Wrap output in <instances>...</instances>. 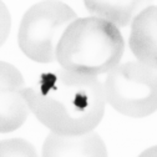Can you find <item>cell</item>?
<instances>
[{"label":"cell","mask_w":157,"mask_h":157,"mask_svg":"<svg viewBox=\"0 0 157 157\" xmlns=\"http://www.w3.org/2000/svg\"><path fill=\"white\" fill-rule=\"evenodd\" d=\"M30 111L45 127L59 133L92 131L102 120L106 96L95 75L60 69L44 74L25 89Z\"/></svg>","instance_id":"6da1fadb"},{"label":"cell","mask_w":157,"mask_h":157,"mask_svg":"<svg viewBox=\"0 0 157 157\" xmlns=\"http://www.w3.org/2000/svg\"><path fill=\"white\" fill-rule=\"evenodd\" d=\"M124 51L119 26L92 15L69 25L57 48V63L64 69L97 76L120 64Z\"/></svg>","instance_id":"7a4b0ae2"},{"label":"cell","mask_w":157,"mask_h":157,"mask_svg":"<svg viewBox=\"0 0 157 157\" xmlns=\"http://www.w3.org/2000/svg\"><path fill=\"white\" fill-rule=\"evenodd\" d=\"M76 13L57 0H45L33 5L23 16L17 41L30 60L50 64L57 61V48Z\"/></svg>","instance_id":"3957f363"},{"label":"cell","mask_w":157,"mask_h":157,"mask_svg":"<svg viewBox=\"0 0 157 157\" xmlns=\"http://www.w3.org/2000/svg\"><path fill=\"white\" fill-rule=\"evenodd\" d=\"M106 101L128 117H146L157 111V70L141 61L117 64L104 84Z\"/></svg>","instance_id":"277c9868"},{"label":"cell","mask_w":157,"mask_h":157,"mask_svg":"<svg viewBox=\"0 0 157 157\" xmlns=\"http://www.w3.org/2000/svg\"><path fill=\"white\" fill-rule=\"evenodd\" d=\"M29 112L21 72L14 65L0 61V133L21 127Z\"/></svg>","instance_id":"5b68a950"},{"label":"cell","mask_w":157,"mask_h":157,"mask_svg":"<svg viewBox=\"0 0 157 157\" xmlns=\"http://www.w3.org/2000/svg\"><path fill=\"white\" fill-rule=\"evenodd\" d=\"M128 44L137 60L157 70V5L147 6L132 20Z\"/></svg>","instance_id":"8992f818"},{"label":"cell","mask_w":157,"mask_h":157,"mask_svg":"<svg viewBox=\"0 0 157 157\" xmlns=\"http://www.w3.org/2000/svg\"><path fill=\"white\" fill-rule=\"evenodd\" d=\"M44 156H106L107 150L101 137L92 132H52L43 145Z\"/></svg>","instance_id":"52a82bcc"},{"label":"cell","mask_w":157,"mask_h":157,"mask_svg":"<svg viewBox=\"0 0 157 157\" xmlns=\"http://www.w3.org/2000/svg\"><path fill=\"white\" fill-rule=\"evenodd\" d=\"M152 0H84L87 11L111 21L119 28L127 26Z\"/></svg>","instance_id":"ba28073f"},{"label":"cell","mask_w":157,"mask_h":157,"mask_svg":"<svg viewBox=\"0 0 157 157\" xmlns=\"http://www.w3.org/2000/svg\"><path fill=\"white\" fill-rule=\"evenodd\" d=\"M0 156H36L35 147L23 139L0 141Z\"/></svg>","instance_id":"9c48e42d"},{"label":"cell","mask_w":157,"mask_h":157,"mask_svg":"<svg viewBox=\"0 0 157 157\" xmlns=\"http://www.w3.org/2000/svg\"><path fill=\"white\" fill-rule=\"evenodd\" d=\"M11 28V17L6 5L0 0V46L6 41Z\"/></svg>","instance_id":"30bf717a"},{"label":"cell","mask_w":157,"mask_h":157,"mask_svg":"<svg viewBox=\"0 0 157 157\" xmlns=\"http://www.w3.org/2000/svg\"><path fill=\"white\" fill-rule=\"evenodd\" d=\"M141 156H157V146H152L147 150H145Z\"/></svg>","instance_id":"8fae6325"}]
</instances>
